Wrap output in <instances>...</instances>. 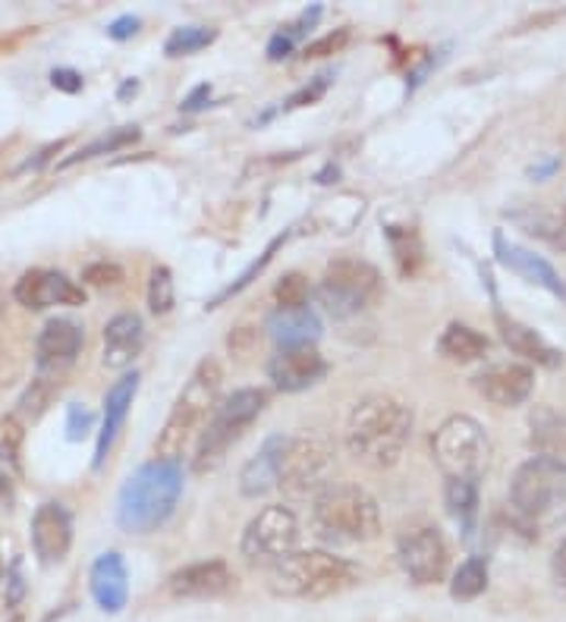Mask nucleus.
Wrapping results in <instances>:
<instances>
[{
	"mask_svg": "<svg viewBox=\"0 0 566 622\" xmlns=\"http://www.w3.org/2000/svg\"><path fill=\"white\" fill-rule=\"evenodd\" d=\"M50 82H54V89H60V92L67 94L82 92V76H79L76 69H54V72H50Z\"/></svg>",
	"mask_w": 566,
	"mask_h": 622,
	"instance_id": "nucleus-42",
	"label": "nucleus"
},
{
	"mask_svg": "<svg viewBox=\"0 0 566 622\" xmlns=\"http://www.w3.org/2000/svg\"><path fill=\"white\" fill-rule=\"evenodd\" d=\"M183 494V468L173 460H151L129 475L117 500V525L129 534L161 529Z\"/></svg>",
	"mask_w": 566,
	"mask_h": 622,
	"instance_id": "nucleus-2",
	"label": "nucleus"
},
{
	"mask_svg": "<svg viewBox=\"0 0 566 622\" xmlns=\"http://www.w3.org/2000/svg\"><path fill=\"white\" fill-rule=\"evenodd\" d=\"M92 412L86 406H70V412H67V438L82 440L92 431Z\"/></svg>",
	"mask_w": 566,
	"mask_h": 622,
	"instance_id": "nucleus-40",
	"label": "nucleus"
},
{
	"mask_svg": "<svg viewBox=\"0 0 566 622\" xmlns=\"http://www.w3.org/2000/svg\"><path fill=\"white\" fill-rule=\"evenodd\" d=\"M82 327L70 318H54L42 327L38 343H35V365H38V381L60 391L64 374L72 369L79 349H82Z\"/></svg>",
	"mask_w": 566,
	"mask_h": 622,
	"instance_id": "nucleus-13",
	"label": "nucleus"
},
{
	"mask_svg": "<svg viewBox=\"0 0 566 622\" xmlns=\"http://www.w3.org/2000/svg\"><path fill=\"white\" fill-rule=\"evenodd\" d=\"M551 573H554V585L566 595V541H561V547L554 551V559H551Z\"/></svg>",
	"mask_w": 566,
	"mask_h": 622,
	"instance_id": "nucleus-45",
	"label": "nucleus"
},
{
	"mask_svg": "<svg viewBox=\"0 0 566 622\" xmlns=\"http://www.w3.org/2000/svg\"><path fill=\"white\" fill-rule=\"evenodd\" d=\"M390 246L397 255V264H400L403 274H416V268L422 264V242H419V233L403 230V227H390Z\"/></svg>",
	"mask_w": 566,
	"mask_h": 622,
	"instance_id": "nucleus-31",
	"label": "nucleus"
},
{
	"mask_svg": "<svg viewBox=\"0 0 566 622\" xmlns=\"http://www.w3.org/2000/svg\"><path fill=\"white\" fill-rule=\"evenodd\" d=\"M208 94H212V89H208V86H199V89H195V92L189 94L186 101H183V108H186V111H195V108H202V101H205Z\"/></svg>",
	"mask_w": 566,
	"mask_h": 622,
	"instance_id": "nucleus-46",
	"label": "nucleus"
},
{
	"mask_svg": "<svg viewBox=\"0 0 566 622\" xmlns=\"http://www.w3.org/2000/svg\"><path fill=\"white\" fill-rule=\"evenodd\" d=\"M333 475V446L318 434H296L286 438L281 456V475L278 487L286 497L303 500V497H318Z\"/></svg>",
	"mask_w": 566,
	"mask_h": 622,
	"instance_id": "nucleus-9",
	"label": "nucleus"
},
{
	"mask_svg": "<svg viewBox=\"0 0 566 622\" xmlns=\"http://www.w3.org/2000/svg\"><path fill=\"white\" fill-rule=\"evenodd\" d=\"M54 393H57V387H50V384H45V381L35 377L32 387H29V391L23 393V399H20V412L38 418V415L47 409V403L54 399Z\"/></svg>",
	"mask_w": 566,
	"mask_h": 622,
	"instance_id": "nucleus-37",
	"label": "nucleus"
},
{
	"mask_svg": "<svg viewBox=\"0 0 566 622\" xmlns=\"http://www.w3.org/2000/svg\"><path fill=\"white\" fill-rule=\"evenodd\" d=\"M220 381L224 371L214 359H202L199 369L192 371V377L186 381L183 393L177 396L173 409L167 415L161 438L155 443L158 460L180 462V456L186 453V446L195 438H202L208 418H212L214 406L220 403Z\"/></svg>",
	"mask_w": 566,
	"mask_h": 622,
	"instance_id": "nucleus-3",
	"label": "nucleus"
},
{
	"mask_svg": "<svg viewBox=\"0 0 566 622\" xmlns=\"http://www.w3.org/2000/svg\"><path fill=\"white\" fill-rule=\"evenodd\" d=\"M347 42H350V32H347V29L328 32L325 38H318V42L306 45V57H325V54H337V50L347 45Z\"/></svg>",
	"mask_w": 566,
	"mask_h": 622,
	"instance_id": "nucleus-39",
	"label": "nucleus"
},
{
	"mask_svg": "<svg viewBox=\"0 0 566 622\" xmlns=\"http://www.w3.org/2000/svg\"><path fill=\"white\" fill-rule=\"evenodd\" d=\"M264 330L281 349H299L315 346L321 337V318L315 315L312 305L303 308H274L264 321Z\"/></svg>",
	"mask_w": 566,
	"mask_h": 622,
	"instance_id": "nucleus-22",
	"label": "nucleus"
},
{
	"mask_svg": "<svg viewBox=\"0 0 566 622\" xmlns=\"http://www.w3.org/2000/svg\"><path fill=\"white\" fill-rule=\"evenodd\" d=\"M148 308L155 315H167L173 308V276L167 268H155L148 280Z\"/></svg>",
	"mask_w": 566,
	"mask_h": 622,
	"instance_id": "nucleus-36",
	"label": "nucleus"
},
{
	"mask_svg": "<svg viewBox=\"0 0 566 622\" xmlns=\"http://www.w3.org/2000/svg\"><path fill=\"white\" fill-rule=\"evenodd\" d=\"M328 82H330V76L325 72V76H318L312 86H306V89H299V92L293 94L286 104H283V111H293V108H303V104H312V101H318L321 94H325V89H328Z\"/></svg>",
	"mask_w": 566,
	"mask_h": 622,
	"instance_id": "nucleus-41",
	"label": "nucleus"
},
{
	"mask_svg": "<svg viewBox=\"0 0 566 622\" xmlns=\"http://www.w3.org/2000/svg\"><path fill=\"white\" fill-rule=\"evenodd\" d=\"M328 374V362L315 346H299V349H278L268 362V377L274 387L283 393L308 391Z\"/></svg>",
	"mask_w": 566,
	"mask_h": 622,
	"instance_id": "nucleus-15",
	"label": "nucleus"
},
{
	"mask_svg": "<svg viewBox=\"0 0 566 622\" xmlns=\"http://www.w3.org/2000/svg\"><path fill=\"white\" fill-rule=\"evenodd\" d=\"M312 525L330 544H365L381 534V509L359 484H328L312 500Z\"/></svg>",
	"mask_w": 566,
	"mask_h": 622,
	"instance_id": "nucleus-5",
	"label": "nucleus"
},
{
	"mask_svg": "<svg viewBox=\"0 0 566 622\" xmlns=\"http://www.w3.org/2000/svg\"><path fill=\"white\" fill-rule=\"evenodd\" d=\"M20 450H23V428L16 418H0V468L20 472Z\"/></svg>",
	"mask_w": 566,
	"mask_h": 622,
	"instance_id": "nucleus-34",
	"label": "nucleus"
},
{
	"mask_svg": "<svg viewBox=\"0 0 566 622\" xmlns=\"http://www.w3.org/2000/svg\"><path fill=\"white\" fill-rule=\"evenodd\" d=\"M234 573L224 559H205V563H192L186 569H177L167 578V588L173 598L205 600L220 598L234 588Z\"/></svg>",
	"mask_w": 566,
	"mask_h": 622,
	"instance_id": "nucleus-18",
	"label": "nucleus"
},
{
	"mask_svg": "<svg viewBox=\"0 0 566 622\" xmlns=\"http://www.w3.org/2000/svg\"><path fill=\"white\" fill-rule=\"evenodd\" d=\"M70 512L60 507V504H42V507L35 509V516H32V547H35V556L45 566H54V563H60L70 553Z\"/></svg>",
	"mask_w": 566,
	"mask_h": 622,
	"instance_id": "nucleus-17",
	"label": "nucleus"
},
{
	"mask_svg": "<svg viewBox=\"0 0 566 622\" xmlns=\"http://www.w3.org/2000/svg\"><path fill=\"white\" fill-rule=\"evenodd\" d=\"M13 296H16L20 305L32 308V312H45L50 305H86V290L82 286H76L67 274L45 271V268L25 271L16 280Z\"/></svg>",
	"mask_w": 566,
	"mask_h": 622,
	"instance_id": "nucleus-14",
	"label": "nucleus"
},
{
	"mask_svg": "<svg viewBox=\"0 0 566 622\" xmlns=\"http://www.w3.org/2000/svg\"><path fill=\"white\" fill-rule=\"evenodd\" d=\"M444 497H448L450 516L460 519L463 525H469V519L475 516V507H478V487H475V482H448Z\"/></svg>",
	"mask_w": 566,
	"mask_h": 622,
	"instance_id": "nucleus-32",
	"label": "nucleus"
},
{
	"mask_svg": "<svg viewBox=\"0 0 566 622\" xmlns=\"http://www.w3.org/2000/svg\"><path fill=\"white\" fill-rule=\"evenodd\" d=\"M318 16H321V7H312V13H303L296 23L281 25V32H278V35L271 38V45H268V57H271V60H281V57H286V54L296 47V42L303 38L306 25L315 23Z\"/></svg>",
	"mask_w": 566,
	"mask_h": 622,
	"instance_id": "nucleus-33",
	"label": "nucleus"
},
{
	"mask_svg": "<svg viewBox=\"0 0 566 622\" xmlns=\"http://www.w3.org/2000/svg\"><path fill=\"white\" fill-rule=\"evenodd\" d=\"M145 346V327L139 315H117L104 327V365L114 371L129 369Z\"/></svg>",
	"mask_w": 566,
	"mask_h": 622,
	"instance_id": "nucleus-24",
	"label": "nucleus"
},
{
	"mask_svg": "<svg viewBox=\"0 0 566 622\" xmlns=\"http://www.w3.org/2000/svg\"><path fill=\"white\" fill-rule=\"evenodd\" d=\"M495 249H497V258L503 261V268H510L513 274H519L522 280H529V283H539V286L551 290V293H564L561 276H557V271H554L544 258L525 252V249H519L513 242H507L503 236H495Z\"/></svg>",
	"mask_w": 566,
	"mask_h": 622,
	"instance_id": "nucleus-25",
	"label": "nucleus"
},
{
	"mask_svg": "<svg viewBox=\"0 0 566 622\" xmlns=\"http://www.w3.org/2000/svg\"><path fill=\"white\" fill-rule=\"evenodd\" d=\"M497 327H500L503 343L510 346V352L522 355L525 362H535V365H544V369L561 365V352L551 343H544L532 327L513 321V318H507V315H497Z\"/></svg>",
	"mask_w": 566,
	"mask_h": 622,
	"instance_id": "nucleus-26",
	"label": "nucleus"
},
{
	"mask_svg": "<svg viewBox=\"0 0 566 622\" xmlns=\"http://www.w3.org/2000/svg\"><path fill=\"white\" fill-rule=\"evenodd\" d=\"M308 296H312V286L303 274L281 276L278 286H274L278 308H303V305H308Z\"/></svg>",
	"mask_w": 566,
	"mask_h": 622,
	"instance_id": "nucleus-35",
	"label": "nucleus"
},
{
	"mask_svg": "<svg viewBox=\"0 0 566 622\" xmlns=\"http://www.w3.org/2000/svg\"><path fill=\"white\" fill-rule=\"evenodd\" d=\"M283 446H286V438H283V434H274V438L264 440L259 453L242 465V472H239V490H242V497L259 500V497L271 494V490L278 487Z\"/></svg>",
	"mask_w": 566,
	"mask_h": 622,
	"instance_id": "nucleus-23",
	"label": "nucleus"
},
{
	"mask_svg": "<svg viewBox=\"0 0 566 622\" xmlns=\"http://www.w3.org/2000/svg\"><path fill=\"white\" fill-rule=\"evenodd\" d=\"M0 578H3V556H0Z\"/></svg>",
	"mask_w": 566,
	"mask_h": 622,
	"instance_id": "nucleus-48",
	"label": "nucleus"
},
{
	"mask_svg": "<svg viewBox=\"0 0 566 622\" xmlns=\"http://www.w3.org/2000/svg\"><path fill=\"white\" fill-rule=\"evenodd\" d=\"M136 138H139V126H120V129H114L111 136L94 138L92 145L79 148V151L70 155V158L60 163V167H70V163H79V161H92V158H98V155H111V151H117V148L129 145V142H136Z\"/></svg>",
	"mask_w": 566,
	"mask_h": 622,
	"instance_id": "nucleus-30",
	"label": "nucleus"
},
{
	"mask_svg": "<svg viewBox=\"0 0 566 622\" xmlns=\"http://www.w3.org/2000/svg\"><path fill=\"white\" fill-rule=\"evenodd\" d=\"M412 438V409L400 396L372 393L362 396L347 418V450L369 468L397 465Z\"/></svg>",
	"mask_w": 566,
	"mask_h": 622,
	"instance_id": "nucleus-1",
	"label": "nucleus"
},
{
	"mask_svg": "<svg viewBox=\"0 0 566 622\" xmlns=\"http://www.w3.org/2000/svg\"><path fill=\"white\" fill-rule=\"evenodd\" d=\"M397 559L403 573L416 585H438L448 578L450 551L444 534L428 525V522H412L400 531L397 538Z\"/></svg>",
	"mask_w": 566,
	"mask_h": 622,
	"instance_id": "nucleus-12",
	"label": "nucleus"
},
{
	"mask_svg": "<svg viewBox=\"0 0 566 622\" xmlns=\"http://www.w3.org/2000/svg\"><path fill=\"white\" fill-rule=\"evenodd\" d=\"M82 280H86L89 286L107 290V286H120V280H123V271H120L117 264H107V261H94V264H89V268L82 271Z\"/></svg>",
	"mask_w": 566,
	"mask_h": 622,
	"instance_id": "nucleus-38",
	"label": "nucleus"
},
{
	"mask_svg": "<svg viewBox=\"0 0 566 622\" xmlns=\"http://www.w3.org/2000/svg\"><path fill=\"white\" fill-rule=\"evenodd\" d=\"M299 544V519L283 504L264 507L242 531L239 551L252 566H278Z\"/></svg>",
	"mask_w": 566,
	"mask_h": 622,
	"instance_id": "nucleus-11",
	"label": "nucleus"
},
{
	"mask_svg": "<svg viewBox=\"0 0 566 622\" xmlns=\"http://www.w3.org/2000/svg\"><path fill=\"white\" fill-rule=\"evenodd\" d=\"M94 603L104 613H120L129 600V573L120 553H101L92 563V576H89Z\"/></svg>",
	"mask_w": 566,
	"mask_h": 622,
	"instance_id": "nucleus-21",
	"label": "nucleus"
},
{
	"mask_svg": "<svg viewBox=\"0 0 566 622\" xmlns=\"http://www.w3.org/2000/svg\"><path fill=\"white\" fill-rule=\"evenodd\" d=\"M475 391L482 393L491 406L513 409V406H522L535 391V371L522 362H500V365L475 374Z\"/></svg>",
	"mask_w": 566,
	"mask_h": 622,
	"instance_id": "nucleus-16",
	"label": "nucleus"
},
{
	"mask_svg": "<svg viewBox=\"0 0 566 622\" xmlns=\"http://www.w3.org/2000/svg\"><path fill=\"white\" fill-rule=\"evenodd\" d=\"M139 371L123 374L117 384L107 391V396H104V421H101L98 446H94V468H101L104 460H107V453L114 450L120 431H123V421H126V415H129V406H133V399H136V393H139Z\"/></svg>",
	"mask_w": 566,
	"mask_h": 622,
	"instance_id": "nucleus-19",
	"label": "nucleus"
},
{
	"mask_svg": "<svg viewBox=\"0 0 566 622\" xmlns=\"http://www.w3.org/2000/svg\"><path fill=\"white\" fill-rule=\"evenodd\" d=\"M16 377H20V362L10 355V349H7V346L0 343V391H3V387H10Z\"/></svg>",
	"mask_w": 566,
	"mask_h": 622,
	"instance_id": "nucleus-43",
	"label": "nucleus"
},
{
	"mask_svg": "<svg viewBox=\"0 0 566 622\" xmlns=\"http://www.w3.org/2000/svg\"><path fill=\"white\" fill-rule=\"evenodd\" d=\"M264 403H268V396H264V391H256V387H246V391L224 396L214 406L212 418H208L202 438L195 443L192 468L195 472H212V468H217L224 462V456H227V450L242 438V431L259 418Z\"/></svg>",
	"mask_w": 566,
	"mask_h": 622,
	"instance_id": "nucleus-6",
	"label": "nucleus"
},
{
	"mask_svg": "<svg viewBox=\"0 0 566 622\" xmlns=\"http://www.w3.org/2000/svg\"><path fill=\"white\" fill-rule=\"evenodd\" d=\"M217 38L214 29H205V25H183V29H173V35L165 42V54L167 57H189L202 47H208Z\"/></svg>",
	"mask_w": 566,
	"mask_h": 622,
	"instance_id": "nucleus-29",
	"label": "nucleus"
},
{
	"mask_svg": "<svg viewBox=\"0 0 566 622\" xmlns=\"http://www.w3.org/2000/svg\"><path fill=\"white\" fill-rule=\"evenodd\" d=\"M431 453L448 482H478L488 468L491 443L472 415H450L431 438Z\"/></svg>",
	"mask_w": 566,
	"mask_h": 622,
	"instance_id": "nucleus-8",
	"label": "nucleus"
},
{
	"mask_svg": "<svg viewBox=\"0 0 566 622\" xmlns=\"http://www.w3.org/2000/svg\"><path fill=\"white\" fill-rule=\"evenodd\" d=\"M136 29H139V20H136V16H120V20L107 25V35H111L114 42H126L129 35H136Z\"/></svg>",
	"mask_w": 566,
	"mask_h": 622,
	"instance_id": "nucleus-44",
	"label": "nucleus"
},
{
	"mask_svg": "<svg viewBox=\"0 0 566 622\" xmlns=\"http://www.w3.org/2000/svg\"><path fill=\"white\" fill-rule=\"evenodd\" d=\"M529 446L535 450V460L566 472V415L535 406L529 415Z\"/></svg>",
	"mask_w": 566,
	"mask_h": 622,
	"instance_id": "nucleus-20",
	"label": "nucleus"
},
{
	"mask_svg": "<svg viewBox=\"0 0 566 622\" xmlns=\"http://www.w3.org/2000/svg\"><path fill=\"white\" fill-rule=\"evenodd\" d=\"M438 349H441V355L450 359V362L466 365V362H478V359H485V352H488V340H485L478 330L466 327V324L453 321V324H448V330L441 333Z\"/></svg>",
	"mask_w": 566,
	"mask_h": 622,
	"instance_id": "nucleus-27",
	"label": "nucleus"
},
{
	"mask_svg": "<svg viewBox=\"0 0 566 622\" xmlns=\"http://www.w3.org/2000/svg\"><path fill=\"white\" fill-rule=\"evenodd\" d=\"M359 569L350 559L328 551H293L268 573V588L278 598L325 600L353 588Z\"/></svg>",
	"mask_w": 566,
	"mask_h": 622,
	"instance_id": "nucleus-4",
	"label": "nucleus"
},
{
	"mask_svg": "<svg viewBox=\"0 0 566 622\" xmlns=\"http://www.w3.org/2000/svg\"><path fill=\"white\" fill-rule=\"evenodd\" d=\"M377 296H381L377 268L362 258H353V255L333 258L318 283V299L337 321L359 318L362 312H369L375 305Z\"/></svg>",
	"mask_w": 566,
	"mask_h": 622,
	"instance_id": "nucleus-7",
	"label": "nucleus"
},
{
	"mask_svg": "<svg viewBox=\"0 0 566 622\" xmlns=\"http://www.w3.org/2000/svg\"><path fill=\"white\" fill-rule=\"evenodd\" d=\"M136 89H139V86H136V82H126V86H123V89H120V98H126V94H129V92H136Z\"/></svg>",
	"mask_w": 566,
	"mask_h": 622,
	"instance_id": "nucleus-47",
	"label": "nucleus"
},
{
	"mask_svg": "<svg viewBox=\"0 0 566 622\" xmlns=\"http://www.w3.org/2000/svg\"><path fill=\"white\" fill-rule=\"evenodd\" d=\"M488 588V559L485 556H469L450 581V595L456 600H475L478 595H485Z\"/></svg>",
	"mask_w": 566,
	"mask_h": 622,
	"instance_id": "nucleus-28",
	"label": "nucleus"
},
{
	"mask_svg": "<svg viewBox=\"0 0 566 622\" xmlns=\"http://www.w3.org/2000/svg\"><path fill=\"white\" fill-rule=\"evenodd\" d=\"M566 497V472L542 460L522 462L510 482V507L525 529H539L544 516H551Z\"/></svg>",
	"mask_w": 566,
	"mask_h": 622,
	"instance_id": "nucleus-10",
	"label": "nucleus"
}]
</instances>
